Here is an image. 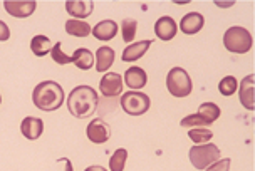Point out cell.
<instances>
[{
	"mask_svg": "<svg viewBox=\"0 0 255 171\" xmlns=\"http://www.w3.org/2000/svg\"><path fill=\"white\" fill-rule=\"evenodd\" d=\"M99 96L91 86H77L67 96V109L74 118H91L98 109Z\"/></svg>",
	"mask_w": 255,
	"mask_h": 171,
	"instance_id": "6da1fadb",
	"label": "cell"
},
{
	"mask_svg": "<svg viewBox=\"0 0 255 171\" xmlns=\"http://www.w3.org/2000/svg\"><path fill=\"white\" fill-rule=\"evenodd\" d=\"M64 99H66L64 89L56 81H42L35 86L34 92H32V101H34L35 107L45 112L57 111L64 104Z\"/></svg>",
	"mask_w": 255,
	"mask_h": 171,
	"instance_id": "7a4b0ae2",
	"label": "cell"
},
{
	"mask_svg": "<svg viewBox=\"0 0 255 171\" xmlns=\"http://www.w3.org/2000/svg\"><path fill=\"white\" fill-rule=\"evenodd\" d=\"M223 46L234 54H245L252 49V35L245 27H230L223 34Z\"/></svg>",
	"mask_w": 255,
	"mask_h": 171,
	"instance_id": "3957f363",
	"label": "cell"
},
{
	"mask_svg": "<svg viewBox=\"0 0 255 171\" xmlns=\"http://www.w3.org/2000/svg\"><path fill=\"white\" fill-rule=\"evenodd\" d=\"M166 87L171 96L186 97L191 94L193 84H191V78L183 67H173L166 76Z\"/></svg>",
	"mask_w": 255,
	"mask_h": 171,
	"instance_id": "277c9868",
	"label": "cell"
},
{
	"mask_svg": "<svg viewBox=\"0 0 255 171\" xmlns=\"http://www.w3.org/2000/svg\"><path fill=\"white\" fill-rule=\"evenodd\" d=\"M190 161L197 170H207L208 166L220 160V150L215 145L205 143V145H195L190 148Z\"/></svg>",
	"mask_w": 255,
	"mask_h": 171,
	"instance_id": "5b68a950",
	"label": "cell"
},
{
	"mask_svg": "<svg viewBox=\"0 0 255 171\" xmlns=\"http://www.w3.org/2000/svg\"><path fill=\"white\" fill-rule=\"evenodd\" d=\"M149 106H151V99L148 94L139 91H128L121 94V107L126 114L129 116H141L148 112Z\"/></svg>",
	"mask_w": 255,
	"mask_h": 171,
	"instance_id": "8992f818",
	"label": "cell"
},
{
	"mask_svg": "<svg viewBox=\"0 0 255 171\" xmlns=\"http://www.w3.org/2000/svg\"><path fill=\"white\" fill-rule=\"evenodd\" d=\"M86 133H88V139L91 143H94V145H103V143H106L108 139L111 138V126L101 118H94L88 124Z\"/></svg>",
	"mask_w": 255,
	"mask_h": 171,
	"instance_id": "52a82bcc",
	"label": "cell"
},
{
	"mask_svg": "<svg viewBox=\"0 0 255 171\" xmlns=\"http://www.w3.org/2000/svg\"><path fill=\"white\" fill-rule=\"evenodd\" d=\"M35 0H5L3 2V8L8 15L17 17V19H25L30 17L35 12Z\"/></svg>",
	"mask_w": 255,
	"mask_h": 171,
	"instance_id": "ba28073f",
	"label": "cell"
},
{
	"mask_svg": "<svg viewBox=\"0 0 255 171\" xmlns=\"http://www.w3.org/2000/svg\"><path fill=\"white\" fill-rule=\"evenodd\" d=\"M99 91L106 97H116L121 96L123 91V78L118 73H108L104 74L99 81Z\"/></svg>",
	"mask_w": 255,
	"mask_h": 171,
	"instance_id": "9c48e42d",
	"label": "cell"
},
{
	"mask_svg": "<svg viewBox=\"0 0 255 171\" xmlns=\"http://www.w3.org/2000/svg\"><path fill=\"white\" fill-rule=\"evenodd\" d=\"M176 32H178V25H176L175 19H171V17H168V15L159 17L156 20V24H154V34H156V37L159 40L168 42V40H171L175 37Z\"/></svg>",
	"mask_w": 255,
	"mask_h": 171,
	"instance_id": "30bf717a",
	"label": "cell"
},
{
	"mask_svg": "<svg viewBox=\"0 0 255 171\" xmlns=\"http://www.w3.org/2000/svg\"><path fill=\"white\" fill-rule=\"evenodd\" d=\"M205 25V17L200 12H190L183 15V19L180 22V29L181 32L186 35H193L198 34Z\"/></svg>",
	"mask_w": 255,
	"mask_h": 171,
	"instance_id": "8fae6325",
	"label": "cell"
},
{
	"mask_svg": "<svg viewBox=\"0 0 255 171\" xmlns=\"http://www.w3.org/2000/svg\"><path fill=\"white\" fill-rule=\"evenodd\" d=\"M94 3L91 0H67L66 2V10L71 13L76 20H83L86 17H89L93 13Z\"/></svg>",
	"mask_w": 255,
	"mask_h": 171,
	"instance_id": "7c38bea8",
	"label": "cell"
},
{
	"mask_svg": "<svg viewBox=\"0 0 255 171\" xmlns=\"http://www.w3.org/2000/svg\"><path fill=\"white\" fill-rule=\"evenodd\" d=\"M254 74H249L247 78L242 79L240 83V89H239V97H240V102L245 109L249 111H254L255 109V104H254V87H255V83H254Z\"/></svg>",
	"mask_w": 255,
	"mask_h": 171,
	"instance_id": "4fadbf2b",
	"label": "cell"
},
{
	"mask_svg": "<svg viewBox=\"0 0 255 171\" xmlns=\"http://www.w3.org/2000/svg\"><path fill=\"white\" fill-rule=\"evenodd\" d=\"M20 131L24 134V138L30 139V141L40 138V134L44 133L42 119L34 118V116H27V118H24V121L20 123Z\"/></svg>",
	"mask_w": 255,
	"mask_h": 171,
	"instance_id": "5bb4252c",
	"label": "cell"
},
{
	"mask_svg": "<svg viewBox=\"0 0 255 171\" xmlns=\"http://www.w3.org/2000/svg\"><path fill=\"white\" fill-rule=\"evenodd\" d=\"M151 44H153V40H139V42L129 44V46L123 51L121 59L125 62H134L141 59V57L148 52V49L151 47Z\"/></svg>",
	"mask_w": 255,
	"mask_h": 171,
	"instance_id": "9a60e30c",
	"label": "cell"
},
{
	"mask_svg": "<svg viewBox=\"0 0 255 171\" xmlns=\"http://www.w3.org/2000/svg\"><path fill=\"white\" fill-rule=\"evenodd\" d=\"M125 83L129 89H133V91H138V89H143L144 86L148 83V76L144 73V69H141V67H129V69L125 73Z\"/></svg>",
	"mask_w": 255,
	"mask_h": 171,
	"instance_id": "2e32d148",
	"label": "cell"
},
{
	"mask_svg": "<svg viewBox=\"0 0 255 171\" xmlns=\"http://www.w3.org/2000/svg\"><path fill=\"white\" fill-rule=\"evenodd\" d=\"M115 49L109 46H103L96 51V71L98 73H106V71L115 64Z\"/></svg>",
	"mask_w": 255,
	"mask_h": 171,
	"instance_id": "e0dca14e",
	"label": "cell"
},
{
	"mask_svg": "<svg viewBox=\"0 0 255 171\" xmlns=\"http://www.w3.org/2000/svg\"><path fill=\"white\" fill-rule=\"evenodd\" d=\"M91 34L99 40H111V39H115L118 34V24L111 19L101 20L99 24L94 25V29L91 30Z\"/></svg>",
	"mask_w": 255,
	"mask_h": 171,
	"instance_id": "ac0fdd59",
	"label": "cell"
},
{
	"mask_svg": "<svg viewBox=\"0 0 255 171\" xmlns=\"http://www.w3.org/2000/svg\"><path fill=\"white\" fill-rule=\"evenodd\" d=\"M71 59H72V64H76V67H79V69H83V71H88L94 66V54L86 47L76 49L74 54L71 56Z\"/></svg>",
	"mask_w": 255,
	"mask_h": 171,
	"instance_id": "d6986e66",
	"label": "cell"
},
{
	"mask_svg": "<svg viewBox=\"0 0 255 171\" xmlns=\"http://www.w3.org/2000/svg\"><path fill=\"white\" fill-rule=\"evenodd\" d=\"M30 51L37 57H44V56H47V54H51V51H52L51 39L45 37L42 34L35 35V37L30 40Z\"/></svg>",
	"mask_w": 255,
	"mask_h": 171,
	"instance_id": "ffe728a7",
	"label": "cell"
},
{
	"mask_svg": "<svg viewBox=\"0 0 255 171\" xmlns=\"http://www.w3.org/2000/svg\"><path fill=\"white\" fill-rule=\"evenodd\" d=\"M91 25L84 20H76L69 19L66 22V32L72 35V37H88L91 34Z\"/></svg>",
	"mask_w": 255,
	"mask_h": 171,
	"instance_id": "44dd1931",
	"label": "cell"
},
{
	"mask_svg": "<svg viewBox=\"0 0 255 171\" xmlns=\"http://www.w3.org/2000/svg\"><path fill=\"white\" fill-rule=\"evenodd\" d=\"M198 114L212 124L220 118L222 111L215 102H203V104H200V107H198Z\"/></svg>",
	"mask_w": 255,
	"mask_h": 171,
	"instance_id": "7402d4cb",
	"label": "cell"
},
{
	"mask_svg": "<svg viewBox=\"0 0 255 171\" xmlns=\"http://www.w3.org/2000/svg\"><path fill=\"white\" fill-rule=\"evenodd\" d=\"M126 160H128V151L125 148H120L113 153V156L109 158V171H123L126 166Z\"/></svg>",
	"mask_w": 255,
	"mask_h": 171,
	"instance_id": "603a6c76",
	"label": "cell"
},
{
	"mask_svg": "<svg viewBox=\"0 0 255 171\" xmlns=\"http://www.w3.org/2000/svg\"><path fill=\"white\" fill-rule=\"evenodd\" d=\"M188 138L195 145H205L213 138V133L207 128H191L188 131Z\"/></svg>",
	"mask_w": 255,
	"mask_h": 171,
	"instance_id": "cb8c5ba5",
	"label": "cell"
},
{
	"mask_svg": "<svg viewBox=\"0 0 255 171\" xmlns=\"http://www.w3.org/2000/svg\"><path fill=\"white\" fill-rule=\"evenodd\" d=\"M136 30H138V22L134 19H125L121 22V34L125 42H133L136 37Z\"/></svg>",
	"mask_w": 255,
	"mask_h": 171,
	"instance_id": "d4e9b609",
	"label": "cell"
},
{
	"mask_svg": "<svg viewBox=\"0 0 255 171\" xmlns=\"http://www.w3.org/2000/svg\"><path fill=\"white\" fill-rule=\"evenodd\" d=\"M237 87H239V83H237V79L234 76H227V78H223L220 83H218V91H220L223 96H232Z\"/></svg>",
	"mask_w": 255,
	"mask_h": 171,
	"instance_id": "484cf974",
	"label": "cell"
},
{
	"mask_svg": "<svg viewBox=\"0 0 255 171\" xmlns=\"http://www.w3.org/2000/svg\"><path fill=\"white\" fill-rule=\"evenodd\" d=\"M180 124L183 126V128H207V126H210V123H208L207 119H203L198 112H197V114L186 116V118L181 119Z\"/></svg>",
	"mask_w": 255,
	"mask_h": 171,
	"instance_id": "4316f807",
	"label": "cell"
},
{
	"mask_svg": "<svg viewBox=\"0 0 255 171\" xmlns=\"http://www.w3.org/2000/svg\"><path fill=\"white\" fill-rule=\"evenodd\" d=\"M61 47H62V44L61 42H57V44H54L52 46V51H51V57H52V61L56 62V64H71L72 59H71V56H67V54H64V51H61Z\"/></svg>",
	"mask_w": 255,
	"mask_h": 171,
	"instance_id": "83f0119b",
	"label": "cell"
},
{
	"mask_svg": "<svg viewBox=\"0 0 255 171\" xmlns=\"http://www.w3.org/2000/svg\"><path fill=\"white\" fill-rule=\"evenodd\" d=\"M230 165H232L230 158H223V160H218L213 165H210L205 171H230Z\"/></svg>",
	"mask_w": 255,
	"mask_h": 171,
	"instance_id": "f1b7e54d",
	"label": "cell"
},
{
	"mask_svg": "<svg viewBox=\"0 0 255 171\" xmlns=\"http://www.w3.org/2000/svg\"><path fill=\"white\" fill-rule=\"evenodd\" d=\"M10 37V29L3 20H0V42H5Z\"/></svg>",
	"mask_w": 255,
	"mask_h": 171,
	"instance_id": "f546056e",
	"label": "cell"
},
{
	"mask_svg": "<svg viewBox=\"0 0 255 171\" xmlns=\"http://www.w3.org/2000/svg\"><path fill=\"white\" fill-rule=\"evenodd\" d=\"M57 161H59V163H66V170H64V171H74V168H72L71 160H67V158H59Z\"/></svg>",
	"mask_w": 255,
	"mask_h": 171,
	"instance_id": "4dcf8cb0",
	"label": "cell"
},
{
	"mask_svg": "<svg viewBox=\"0 0 255 171\" xmlns=\"http://www.w3.org/2000/svg\"><path fill=\"white\" fill-rule=\"evenodd\" d=\"M84 171H108V170L103 168V166H99V165H94V166H88Z\"/></svg>",
	"mask_w": 255,
	"mask_h": 171,
	"instance_id": "1f68e13d",
	"label": "cell"
},
{
	"mask_svg": "<svg viewBox=\"0 0 255 171\" xmlns=\"http://www.w3.org/2000/svg\"><path fill=\"white\" fill-rule=\"evenodd\" d=\"M0 104H2V96H0Z\"/></svg>",
	"mask_w": 255,
	"mask_h": 171,
	"instance_id": "d6a6232c",
	"label": "cell"
}]
</instances>
